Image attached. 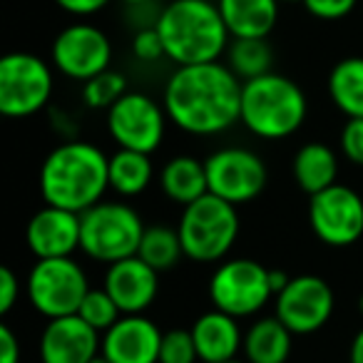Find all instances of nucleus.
I'll return each mask as SVG.
<instances>
[{
	"instance_id": "obj_1",
	"label": "nucleus",
	"mask_w": 363,
	"mask_h": 363,
	"mask_svg": "<svg viewBox=\"0 0 363 363\" xmlns=\"http://www.w3.org/2000/svg\"><path fill=\"white\" fill-rule=\"evenodd\" d=\"M242 85L229 65H179L162 95L172 125L197 137L222 135L242 120Z\"/></svg>"
},
{
	"instance_id": "obj_2",
	"label": "nucleus",
	"mask_w": 363,
	"mask_h": 363,
	"mask_svg": "<svg viewBox=\"0 0 363 363\" xmlns=\"http://www.w3.org/2000/svg\"><path fill=\"white\" fill-rule=\"evenodd\" d=\"M107 189L110 157L92 142H62L40 167V194L50 207L82 214L100 204Z\"/></svg>"
},
{
	"instance_id": "obj_3",
	"label": "nucleus",
	"mask_w": 363,
	"mask_h": 363,
	"mask_svg": "<svg viewBox=\"0 0 363 363\" xmlns=\"http://www.w3.org/2000/svg\"><path fill=\"white\" fill-rule=\"evenodd\" d=\"M155 28L164 43V55L177 67L217 62L232 35L219 6L212 0H172L157 16Z\"/></svg>"
},
{
	"instance_id": "obj_4",
	"label": "nucleus",
	"mask_w": 363,
	"mask_h": 363,
	"mask_svg": "<svg viewBox=\"0 0 363 363\" xmlns=\"http://www.w3.org/2000/svg\"><path fill=\"white\" fill-rule=\"evenodd\" d=\"M308 102L286 75L267 72L242 85V125L262 140H286L303 125Z\"/></svg>"
},
{
	"instance_id": "obj_5",
	"label": "nucleus",
	"mask_w": 363,
	"mask_h": 363,
	"mask_svg": "<svg viewBox=\"0 0 363 363\" xmlns=\"http://www.w3.org/2000/svg\"><path fill=\"white\" fill-rule=\"evenodd\" d=\"M177 229L184 257L199 264H214L222 262L237 242L239 212L232 202L207 192L184 207Z\"/></svg>"
},
{
	"instance_id": "obj_6",
	"label": "nucleus",
	"mask_w": 363,
	"mask_h": 363,
	"mask_svg": "<svg viewBox=\"0 0 363 363\" xmlns=\"http://www.w3.org/2000/svg\"><path fill=\"white\" fill-rule=\"evenodd\" d=\"M82 242L80 249L90 259L102 264H115L140 252L145 222L122 202H100L80 214Z\"/></svg>"
},
{
	"instance_id": "obj_7",
	"label": "nucleus",
	"mask_w": 363,
	"mask_h": 363,
	"mask_svg": "<svg viewBox=\"0 0 363 363\" xmlns=\"http://www.w3.org/2000/svg\"><path fill=\"white\" fill-rule=\"evenodd\" d=\"M26 291L30 306L50 321V318L80 311L90 284H87V274L72 257L38 259L28 274Z\"/></svg>"
},
{
	"instance_id": "obj_8",
	"label": "nucleus",
	"mask_w": 363,
	"mask_h": 363,
	"mask_svg": "<svg viewBox=\"0 0 363 363\" xmlns=\"http://www.w3.org/2000/svg\"><path fill=\"white\" fill-rule=\"evenodd\" d=\"M274 296L269 269L254 259H229L209 279V301L234 318L259 313Z\"/></svg>"
},
{
	"instance_id": "obj_9",
	"label": "nucleus",
	"mask_w": 363,
	"mask_h": 363,
	"mask_svg": "<svg viewBox=\"0 0 363 363\" xmlns=\"http://www.w3.org/2000/svg\"><path fill=\"white\" fill-rule=\"evenodd\" d=\"M52 95V70L33 52H11L0 60V112L26 120L43 110Z\"/></svg>"
},
{
	"instance_id": "obj_10",
	"label": "nucleus",
	"mask_w": 363,
	"mask_h": 363,
	"mask_svg": "<svg viewBox=\"0 0 363 363\" xmlns=\"http://www.w3.org/2000/svg\"><path fill=\"white\" fill-rule=\"evenodd\" d=\"M167 110L145 92L127 90L107 110V130L117 147L152 155L167 132Z\"/></svg>"
},
{
	"instance_id": "obj_11",
	"label": "nucleus",
	"mask_w": 363,
	"mask_h": 363,
	"mask_svg": "<svg viewBox=\"0 0 363 363\" xmlns=\"http://www.w3.org/2000/svg\"><path fill=\"white\" fill-rule=\"evenodd\" d=\"M209 194L232 202L234 207L257 199L267 187V164L247 147H224L204 160Z\"/></svg>"
},
{
	"instance_id": "obj_12",
	"label": "nucleus",
	"mask_w": 363,
	"mask_h": 363,
	"mask_svg": "<svg viewBox=\"0 0 363 363\" xmlns=\"http://www.w3.org/2000/svg\"><path fill=\"white\" fill-rule=\"evenodd\" d=\"M308 224L328 247H351L363 237V199L346 184H333L308 202Z\"/></svg>"
},
{
	"instance_id": "obj_13",
	"label": "nucleus",
	"mask_w": 363,
	"mask_h": 363,
	"mask_svg": "<svg viewBox=\"0 0 363 363\" xmlns=\"http://www.w3.org/2000/svg\"><path fill=\"white\" fill-rule=\"evenodd\" d=\"M52 65L65 77L87 82L90 77L110 70L112 43L97 26L90 23H72L62 28L52 40Z\"/></svg>"
},
{
	"instance_id": "obj_14",
	"label": "nucleus",
	"mask_w": 363,
	"mask_h": 363,
	"mask_svg": "<svg viewBox=\"0 0 363 363\" xmlns=\"http://www.w3.org/2000/svg\"><path fill=\"white\" fill-rule=\"evenodd\" d=\"M277 316L291 328L294 336L321 331L333 313V289L321 277L303 274L294 277L277 296Z\"/></svg>"
},
{
	"instance_id": "obj_15",
	"label": "nucleus",
	"mask_w": 363,
	"mask_h": 363,
	"mask_svg": "<svg viewBox=\"0 0 363 363\" xmlns=\"http://www.w3.org/2000/svg\"><path fill=\"white\" fill-rule=\"evenodd\" d=\"M102 348V333L95 331L80 313L50 318L40 333L43 363H87Z\"/></svg>"
},
{
	"instance_id": "obj_16",
	"label": "nucleus",
	"mask_w": 363,
	"mask_h": 363,
	"mask_svg": "<svg viewBox=\"0 0 363 363\" xmlns=\"http://www.w3.org/2000/svg\"><path fill=\"white\" fill-rule=\"evenodd\" d=\"M162 331L145 313H125L102 333L100 351L112 363H160Z\"/></svg>"
},
{
	"instance_id": "obj_17",
	"label": "nucleus",
	"mask_w": 363,
	"mask_h": 363,
	"mask_svg": "<svg viewBox=\"0 0 363 363\" xmlns=\"http://www.w3.org/2000/svg\"><path fill=\"white\" fill-rule=\"evenodd\" d=\"M26 239L30 252L38 259H60L72 257L80 249L82 242V224L80 214L60 207H45L33 214L28 222Z\"/></svg>"
},
{
	"instance_id": "obj_18",
	"label": "nucleus",
	"mask_w": 363,
	"mask_h": 363,
	"mask_svg": "<svg viewBox=\"0 0 363 363\" xmlns=\"http://www.w3.org/2000/svg\"><path fill=\"white\" fill-rule=\"evenodd\" d=\"M105 289L122 313H145L160 291V272L135 254L107 267Z\"/></svg>"
},
{
	"instance_id": "obj_19",
	"label": "nucleus",
	"mask_w": 363,
	"mask_h": 363,
	"mask_svg": "<svg viewBox=\"0 0 363 363\" xmlns=\"http://www.w3.org/2000/svg\"><path fill=\"white\" fill-rule=\"evenodd\" d=\"M192 336L202 363L234 361L244 348V333L239 328L237 318L219 311V308L202 313L192 323Z\"/></svg>"
},
{
	"instance_id": "obj_20",
	"label": "nucleus",
	"mask_w": 363,
	"mask_h": 363,
	"mask_svg": "<svg viewBox=\"0 0 363 363\" xmlns=\"http://www.w3.org/2000/svg\"><path fill=\"white\" fill-rule=\"evenodd\" d=\"M232 38H269L279 21V0H217Z\"/></svg>"
},
{
	"instance_id": "obj_21",
	"label": "nucleus",
	"mask_w": 363,
	"mask_h": 363,
	"mask_svg": "<svg viewBox=\"0 0 363 363\" xmlns=\"http://www.w3.org/2000/svg\"><path fill=\"white\" fill-rule=\"evenodd\" d=\"M294 333L279 316L254 321L244 333V361L247 363H286L291 356Z\"/></svg>"
},
{
	"instance_id": "obj_22",
	"label": "nucleus",
	"mask_w": 363,
	"mask_h": 363,
	"mask_svg": "<svg viewBox=\"0 0 363 363\" xmlns=\"http://www.w3.org/2000/svg\"><path fill=\"white\" fill-rule=\"evenodd\" d=\"M294 179L308 197L333 187L338 179L336 152L323 142H306L294 155Z\"/></svg>"
},
{
	"instance_id": "obj_23",
	"label": "nucleus",
	"mask_w": 363,
	"mask_h": 363,
	"mask_svg": "<svg viewBox=\"0 0 363 363\" xmlns=\"http://www.w3.org/2000/svg\"><path fill=\"white\" fill-rule=\"evenodd\" d=\"M160 184H162V192H164L172 202L187 207L194 199L204 197V194L209 192L207 167H204V162H199L197 157H189V155L172 157V160L162 167Z\"/></svg>"
},
{
	"instance_id": "obj_24",
	"label": "nucleus",
	"mask_w": 363,
	"mask_h": 363,
	"mask_svg": "<svg viewBox=\"0 0 363 363\" xmlns=\"http://www.w3.org/2000/svg\"><path fill=\"white\" fill-rule=\"evenodd\" d=\"M328 97L346 117H363V57H343L331 67Z\"/></svg>"
},
{
	"instance_id": "obj_25",
	"label": "nucleus",
	"mask_w": 363,
	"mask_h": 363,
	"mask_svg": "<svg viewBox=\"0 0 363 363\" xmlns=\"http://www.w3.org/2000/svg\"><path fill=\"white\" fill-rule=\"evenodd\" d=\"M152 160L145 152L120 150L110 157V189L120 197H137L152 184Z\"/></svg>"
},
{
	"instance_id": "obj_26",
	"label": "nucleus",
	"mask_w": 363,
	"mask_h": 363,
	"mask_svg": "<svg viewBox=\"0 0 363 363\" xmlns=\"http://www.w3.org/2000/svg\"><path fill=\"white\" fill-rule=\"evenodd\" d=\"M227 65L242 82L272 72L274 52L267 38H232L227 48Z\"/></svg>"
},
{
	"instance_id": "obj_27",
	"label": "nucleus",
	"mask_w": 363,
	"mask_h": 363,
	"mask_svg": "<svg viewBox=\"0 0 363 363\" xmlns=\"http://www.w3.org/2000/svg\"><path fill=\"white\" fill-rule=\"evenodd\" d=\"M137 257L160 274L174 269L179 264V259L184 257L179 229H172L167 224H150L145 229V234H142Z\"/></svg>"
},
{
	"instance_id": "obj_28",
	"label": "nucleus",
	"mask_w": 363,
	"mask_h": 363,
	"mask_svg": "<svg viewBox=\"0 0 363 363\" xmlns=\"http://www.w3.org/2000/svg\"><path fill=\"white\" fill-rule=\"evenodd\" d=\"M127 92V80L122 72L105 70L100 75L82 82V102L90 110H110L117 100Z\"/></svg>"
},
{
	"instance_id": "obj_29",
	"label": "nucleus",
	"mask_w": 363,
	"mask_h": 363,
	"mask_svg": "<svg viewBox=\"0 0 363 363\" xmlns=\"http://www.w3.org/2000/svg\"><path fill=\"white\" fill-rule=\"evenodd\" d=\"M77 313H80V318H85V321L100 333H105L107 328H112L122 316H125V313L120 311V306H117V301L110 296V291H107L105 286H102V289H90V291H87V296L82 298L80 311H77Z\"/></svg>"
},
{
	"instance_id": "obj_30",
	"label": "nucleus",
	"mask_w": 363,
	"mask_h": 363,
	"mask_svg": "<svg viewBox=\"0 0 363 363\" xmlns=\"http://www.w3.org/2000/svg\"><path fill=\"white\" fill-rule=\"evenodd\" d=\"M197 343H194L192 328H172L162 333L160 363H197Z\"/></svg>"
},
{
	"instance_id": "obj_31",
	"label": "nucleus",
	"mask_w": 363,
	"mask_h": 363,
	"mask_svg": "<svg viewBox=\"0 0 363 363\" xmlns=\"http://www.w3.org/2000/svg\"><path fill=\"white\" fill-rule=\"evenodd\" d=\"M132 55L142 62H155V60H160V57H167L164 43H162L155 26L142 28V30L135 33V38H132Z\"/></svg>"
},
{
	"instance_id": "obj_32",
	"label": "nucleus",
	"mask_w": 363,
	"mask_h": 363,
	"mask_svg": "<svg viewBox=\"0 0 363 363\" xmlns=\"http://www.w3.org/2000/svg\"><path fill=\"white\" fill-rule=\"evenodd\" d=\"M341 152L348 162L363 167V117H348L341 130Z\"/></svg>"
},
{
	"instance_id": "obj_33",
	"label": "nucleus",
	"mask_w": 363,
	"mask_h": 363,
	"mask_svg": "<svg viewBox=\"0 0 363 363\" xmlns=\"http://www.w3.org/2000/svg\"><path fill=\"white\" fill-rule=\"evenodd\" d=\"M308 16L318 21H341L356 8L358 0H301Z\"/></svg>"
},
{
	"instance_id": "obj_34",
	"label": "nucleus",
	"mask_w": 363,
	"mask_h": 363,
	"mask_svg": "<svg viewBox=\"0 0 363 363\" xmlns=\"http://www.w3.org/2000/svg\"><path fill=\"white\" fill-rule=\"evenodd\" d=\"M21 296V281L11 267H0V313H8Z\"/></svg>"
},
{
	"instance_id": "obj_35",
	"label": "nucleus",
	"mask_w": 363,
	"mask_h": 363,
	"mask_svg": "<svg viewBox=\"0 0 363 363\" xmlns=\"http://www.w3.org/2000/svg\"><path fill=\"white\" fill-rule=\"evenodd\" d=\"M0 363H21V341L8 323H0Z\"/></svg>"
},
{
	"instance_id": "obj_36",
	"label": "nucleus",
	"mask_w": 363,
	"mask_h": 363,
	"mask_svg": "<svg viewBox=\"0 0 363 363\" xmlns=\"http://www.w3.org/2000/svg\"><path fill=\"white\" fill-rule=\"evenodd\" d=\"M107 3H110V0H55V6H60L62 11L70 13V16H80V18L95 16Z\"/></svg>"
},
{
	"instance_id": "obj_37",
	"label": "nucleus",
	"mask_w": 363,
	"mask_h": 363,
	"mask_svg": "<svg viewBox=\"0 0 363 363\" xmlns=\"http://www.w3.org/2000/svg\"><path fill=\"white\" fill-rule=\"evenodd\" d=\"M348 363H363V328L353 336L351 351H348Z\"/></svg>"
},
{
	"instance_id": "obj_38",
	"label": "nucleus",
	"mask_w": 363,
	"mask_h": 363,
	"mask_svg": "<svg viewBox=\"0 0 363 363\" xmlns=\"http://www.w3.org/2000/svg\"><path fill=\"white\" fill-rule=\"evenodd\" d=\"M269 281H272L274 296H277L279 291H284V286H286V284L291 281V279H289L284 272H277V269H269Z\"/></svg>"
},
{
	"instance_id": "obj_39",
	"label": "nucleus",
	"mask_w": 363,
	"mask_h": 363,
	"mask_svg": "<svg viewBox=\"0 0 363 363\" xmlns=\"http://www.w3.org/2000/svg\"><path fill=\"white\" fill-rule=\"evenodd\" d=\"M122 3L130 8H142V6H147V3H152V0H122Z\"/></svg>"
},
{
	"instance_id": "obj_40",
	"label": "nucleus",
	"mask_w": 363,
	"mask_h": 363,
	"mask_svg": "<svg viewBox=\"0 0 363 363\" xmlns=\"http://www.w3.org/2000/svg\"><path fill=\"white\" fill-rule=\"evenodd\" d=\"M87 363H112V361H110V358L105 356V353L100 351V353H97L95 358H90V361H87Z\"/></svg>"
},
{
	"instance_id": "obj_41",
	"label": "nucleus",
	"mask_w": 363,
	"mask_h": 363,
	"mask_svg": "<svg viewBox=\"0 0 363 363\" xmlns=\"http://www.w3.org/2000/svg\"><path fill=\"white\" fill-rule=\"evenodd\" d=\"M358 311H361V313H363V296H361V298H358Z\"/></svg>"
},
{
	"instance_id": "obj_42",
	"label": "nucleus",
	"mask_w": 363,
	"mask_h": 363,
	"mask_svg": "<svg viewBox=\"0 0 363 363\" xmlns=\"http://www.w3.org/2000/svg\"><path fill=\"white\" fill-rule=\"evenodd\" d=\"M224 363H247V361H239V358H234V361H224Z\"/></svg>"
},
{
	"instance_id": "obj_43",
	"label": "nucleus",
	"mask_w": 363,
	"mask_h": 363,
	"mask_svg": "<svg viewBox=\"0 0 363 363\" xmlns=\"http://www.w3.org/2000/svg\"><path fill=\"white\" fill-rule=\"evenodd\" d=\"M279 3H298V0H279Z\"/></svg>"
}]
</instances>
